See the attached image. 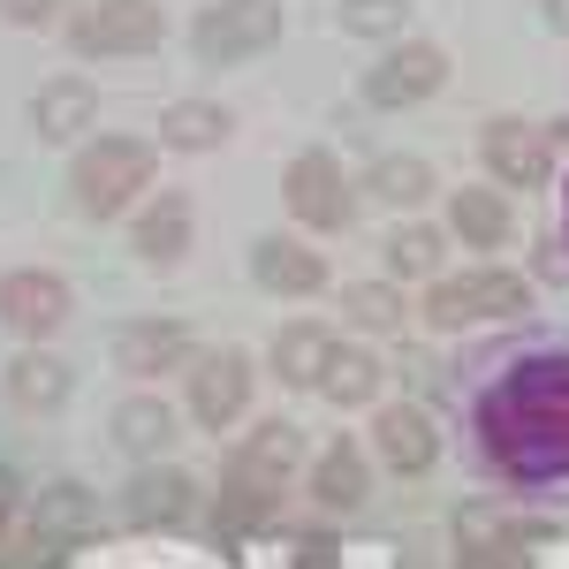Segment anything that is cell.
Returning a JSON list of instances; mask_svg holds the SVG:
<instances>
[{
	"mask_svg": "<svg viewBox=\"0 0 569 569\" xmlns=\"http://www.w3.org/2000/svg\"><path fill=\"white\" fill-rule=\"evenodd\" d=\"M479 448L486 463L517 486L569 479V350H539L486 388Z\"/></svg>",
	"mask_w": 569,
	"mask_h": 569,
	"instance_id": "cell-1",
	"label": "cell"
},
{
	"mask_svg": "<svg viewBox=\"0 0 569 569\" xmlns=\"http://www.w3.org/2000/svg\"><path fill=\"white\" fill-rule=\"evenodd\" d=\"M152 176H160V144H144L130 130H107L69 160V198H77L84 220H122L152 190Z\"/></svg>",
	"mask_w": 569,
	"mask_h": 569,
	"instance_id": "cell-2",
	"label": "cell"
},
{
	"mask_svg": "<svg viewBox=\"0 0 569 569\" xmlns=\"http://www.w3.org/2000/svg\"><path fill=\"white\" fill-rule=\"evenodd\" d=\"M297 456H305V433H297L289 418L251 426V433L228 448L220 501H228L236 517H273V509H281V486H289V471H297Z\"/></svg>",
	"mask_w": 569,
	"mask_h": 569,
	"instance_id": "cell-3",
	"label": "cell"
},
{
	"mask_svg": "<svg viewBox=\"0 0 569 569\" xmlns=\"http://www.w3.org/2000/svg\"><path fill=\"white\" fill-rule=\"evenodd\" d=\"M281 206L305 236H342L357 220V176L327 152V144H305L289 168H281Z\"/></svg>",
	"mask_w": 569,
	"mask_h": 569,
	"instance_id": "cell-4",
	"label": "cell"
},
{
	"mask_svg": "<svg viewBox=\"0 0 569 569\" xmlns=\"http://www.w3.org/2000/svg\"><path fill=\"white\" fill-rule=\"evenodd\" d=\"M531 305V281L509 273V266H463V273H440L426 281V327H479V319H517Z\"/></svg>",
	"mask_w": 569,
	"mask_h": 569,
	"instance_id": "cell-5",
	"label": "cell"
},
{
	"mask_svg": "<svg viewBox=\"0 0 569 569\" xmlns=\"http://www.w3.org/2000/svg\"><path fill=\"white\" fill-rule=\"evenodd\" d=\"M273 39H281V0H206V16L190 23V53L206 69L259 61Z\"/></svg>",
	"mask_w": 569,
	"mask_h": 569,
	"instance_id": "cell-6",
	"label": "cell"
},
{
	"mask_svg": "<svg viewBox=\"0 0 569 569\" xmlns=\"http://www.w3.org/2000/svg\"><path fill=\"white\" fill-rule=\"evenodd\" d=\"M160 39H168L160 0H91L84 16L69 23V46L84 61H137V53H152Z\"/></svg>",
	"mask_w": 569,
	"mask_h": 569,
	"instance_id": "cell-7",
	"label": "cell"
},
{
	"mask_svg": "<svg viewBox=\"0 0 569 569\" xmlns=\"http://www.w3.org/2000/svg\"><path fill=\"white\" fill-rule=\"evenodd\" d=\"M69 281L61 273H46V266H8L0 273V327L23 342V350H39L46 335H61L69 327Z\"/></svg>",
	"mask_w": 569,
	"mask_h": 569,
	"instance_id": "cell-8",
	"label": "cell"
},
{
	"mask_svg": "<svg viewBox=\"0 0 569 569\" xmlns=\"http://www.w3.org/2000/svg\"><path fill=\"white\" fill-rule=\"evenodd\" d=\"M479 160H486V182L493 190H539L555 176V137L539 122H517V114H493L479 130Z\"/></svg>",
	"mask_w": 569,
	"mask_h": 569,
	"instance_id": "cell-9",
	"label": "cell"
},
{
	"mask_svg": "<svg viewBox=\"0 0 569 569\" xmlns=\"http://www.w3.org/2000/svg\"><path fill=\"white\" fill-rule=\"evenodd\" d=\"M440 84H448V53L433 39H395L365 69V107H426Z\"/></svg>",
	"mask_w": 569,
	"mask_h": 569,
	"instance_id": "cell-10",
	"label": "cell"
},
{
	"mask_svg": "<svg viewBox=\"0 0 569 569\" xmlns=\"http://www.w3.org/2000/svg\"><path fill=\"white\" fill-rule=\"evenodd\" d=\"M182 380H190V418L206 433H228L251 410V357L243 350H198Z\"/></svg>",
	"mask_w": 569,
	"mask_h": 569,
	"instance_id": "cell-11",
	"label": "cell"
},
{
	"mask_svg": "<svg viewBox=\"0 0 569 569\" xmlns=\"http://www.w3.org/2000/svg\"><path fill=\"white\" fill-rule=\"evenodd\" d=\"M372 448L395 479H426L440 463V426L418 402H372Z\"/></svg>",
	"mask_w": 569,
	"mask_h": 569,
	"instance_id": "cell-12",
	"label": "cell"
},
{
	"mask_svg": "<svg viewBox=\"0 0 569 569\" xmlns=\"http://www.w3.org/2000/svg\"><path fill=\"white\" fill-rule=\"evenodd\" d=\"M198 236V198L190 190H152V206L130 220V251L144 266H182Z\"/></svg>",
	"mask_w": 569,
	"mask_h": 569,
	"instance_id": "cell-13",
	"label": "cell"
},
{
	"mask_svg": "<svg viewBox=\"0 0 569 569\" xmlns=\"http://www.w3.org/2000/svg\"><path fill=\"white\" fill-rule=\"evenodd\" d=\"M190 327L182 319H130L122 335H114V365L130 372V380H160V372H190Z\"/></svg>",
	"mask_w": 569,
	"mask_h": 569,
	"instance_id": "cell-14",
	"label": "cell"
},
{
	"mask_svg": "<svg viewBox=\"0 0 569 569\" xmlns=\"http://www.w3.org/2000/svg\"><path fill=\"white\" fill-rule=\"evenodd\" d=\"M251 281L266 297H319L327 289V259L311 251L305 236H259L251 243Z\"/></svg>",
	"mask_w": 569,
	"mask_h": 569,
	"instance_id": "cell-15",
	"label": "cell"
},
{
	"mask_svg": "<svg viewBox=\"0 0 569 569\" xmlns=\"http://www.w3.org/2000/svg\"><path fill=\"white\" fill-rule=\"evenodd\" d=\"M509 228H517L509 190H493V182H463V190H448V236H456V243H471V251H501Z\"/></svg>",
	"mask_w": 569,
	"mask_h": 569,
	"instance_id": "cell-16",
	"label": "cell"
},
{
	"mask_svg": "<svg viewBox=\"0 0 569 569\" xmlns=\"http://www.w3.org/2000/svg\"><path fill=\"white\" fill-rule=\"evenodd\" d=\"M91 114H99V84H84V77H46L31 99V130L46 144H84Z\"/></svg>",
	"mask_w": 569,
	"mask_h": 569,
	"instance_id": "cell-17",
	"label": "cell"
},
{
	"mask_svg": "<svg viewBox=\"0 0 569 569\" xmlns=\"http://www.w3.org/2000/svg\"><path fill=\"white\" fill-rule=\"evenodd\" d=\"M236 137V114L220 107V99H168V114H160V152H220Z\"/></svg>",
	"mask_w": 569,
	"mask_h": 569,
	"instance_id": "cell-18",
	"label": "cell"
},
{
	"mask_svg": "<svg viewBox=\"0 0 569 569\" xmlns=\"http://www.w3.org/2000/svg\"><path fill=\"white\" fill-rule=\"evenodd\" d=\"M357 198H372V206H433V168L418 160V152H372L365 160V176H357Z\"/></svg>",
	"mask_w": 569,
	"mask_h": 569,
	"instance_id": "cell-19",
	"label": "cell"
},
{
	"mask_svg": "<svg viewBox=\"0 0 569 569\" xmlns=\"http://www.w3.org/2000/svg\"><path fill=\"white\" fill-rule=\"evenodd\" d=\"M69 388H77V372L53 350H16V365H8V402L31 410V418H53L69 402Z\"/></svg>",
	"mask_w": 569,
	"mask_h": 569,
	"instance_id": "cell-20",
	"label": "cell"
},
{
	"mask_svg": "<svg viewBox=\"0 0 569 569\" xmlns=\"http://www.w3.org/2000/svg\"><path fill=\"white\" fill-rule=\"evenodd\" d=\"M380 388H388V365L365 350V342H335L327 372H319V395H327L335 410H372Z\"/></svg>",
	"mask_w": 569,
	"mask_h": 569,
	"instance_id": "cell-21",
	"label": "cell"
},
{
	"mask_svg": "<svg viewBox=\"0 0 569 569\" xmlns=\"http://www.w3.org/2000/svg\"><path fill=\"white\" fill-rule=\"evenodd\" d=\"M365 493H372L365 440H327V456L311 463V501L319 509H365Z\"/></svg>",
	"mask_w": 569,
	"mask_h": 569,
	"instance_id": "cell-22",
	"label": "cell"
},
{
	"mask_svg": "<svg viewBox=\"0 0 569 569\" xmlns=\"http://www.w3.org/2000/svg\"><path fill=\"white\" fill-rule=\"evenodd\" d=\"M327 357H335V335H327V319H289V327L273 335V380H281V388H311V395H319V372H327Z\"/></svg>",
	"mask_w": 569,
	"mask_h": 569,
	"instance_id": "cell-23",
	"label": "cell"
},
{
	"mask_svg": "<svg viewBox=\"0 0 569 569\" xmlns=\"http://www.w3.org/2000/svg\"><path fill=\"white\" fill-rule=\"evenodd\" d=\"M380 266H388V281H440L448 236H440L433 220H402V228H388V243H380Z\"/></svg>",
	"mask_w": 569,
	"mask_h": 569,
	"instance_id": "cell-24",
	"label": "cell"
},
{
	"mask_svg": "<svg viewBox=\"0 0 569 569\" xmlns=\"http://www.w3.org/2000/svg\"><path fill=\"white\" fill-rule=\"evenodd\" d=\"M107 433H114V448H130V456H160V448H176L182 418L160 402V395H130V402H114Z\"/></svg>",
	"mask_w": 569,
	"mask_h": 569,
	"instance_id": "cell-25",
	"label": "cell"
},
{
	"mask_svg": "<svg viewBox=\"0 0 569 569\" xmlns=\"http://www.w3.org/2000/svg\"><path fill=\"white\" fill-rule=\"evenodd\" d=\"M130 509L137 517H152V525H182L190 509H198V479H182L168 463H144L130 479Z\"/></svg>",
	"mask_w": 569,
	"mask_h": 569,
	"instance_id": "cell-26",
	"label": "cell"
},
{
	"mask_svg": "<svg viewBox=\"0 0 569 569\" xmlns=\"http://www.w3.org/2000/svg\"><path fill=\"white\" fill-rule=\"evenodd\" d=\"M31 531H39V539H53V547H69V539H84L91 531V493L84 486H46L39 493V509H31Z\"/></svg>",
	"mask_w": 569,
	"mask_h": 569,
	"instance_id": "cell-27",
	"label": "cell"
},
{
	"mask_svg": "<svg viewBox=\"0 0 569 569\" xmlns=\"http://www.w3.org/2000/svg\"><path fill=\"white\" fill-rule=\"evenodd\" d=\"M342 319L365 327V335H395V327L410 319V305H402L395 281H350V289H342Z\"/></svg>",
	"mask_w": 569,
	"mask_h": 569,
	"instance_id": "cell-28",
	"label": "cell"
},
{
	"mask_svg": "<svg viewBox=\"0 0 569 569\" xmlns=\"http://www.w3.org/2000/svg\"><path fill=\"white\" fill-rule=\"evenodd\" d=\"M335 23L350 31V39H402V23H410V0H335Z\"/></svg>",
	"mask_w": 569,
	"mask_h": 569,
	"instance_id": "cell-29",
	"label": "cell"
},
{
	"mask_svg": "<svg viewBox=\"0 0 569 569\" xmlns=\"http://www.w3.org/2000/svg\"><path fill=\"white\" fill-rule=\"evenodd\" d=\"M456 539L463 547H509V517L493 501H471V509H456Z\"/></svg>",
	"mask_w": 569,
	"mask_h": 569,
	"instance_id": "cell-30",
	"label": "cell"
},
{
	"mask_svg": "<svg viewBox=\"0 0 569 569\" xmlns=\"http://www.w3.org/2000/svg\"><path fill=\"white\" fill-rule=\"evenodd\" d=\"M0 16H8L16 31H46V23L69 16V0H0Z\"/></svg>",
	"mask_w": 569,
	"mask_h": 569,
	"instance_id": "cell-31",
	"label": "cell"
},
{
	"mask_svg": "<svg viewBox=\"0 0 569 569\" xmlns=\"http://www.w3.org/2000/svg\"><path fill=\"white\" fill-rule=\"evenodd\" d=\"M456 569H509V547H463Z\"/></svg>",
	"mask_w": 569,
	"mask_h": 569,
	"instance_id": "cell-32",
	"label": "cell"
},
{
	"mask_svg": "<svg viewBox=\"0 0 569 569\" xmlns=\"http://www.w3.org/2000/svg\"><path fill=\"white\" fill-rule=\"evenodd\" d=\"M539 16H547V31H555V39H569V0H539Z\"/></svg>",
	"mask_w": 569,
	"mask_h": 569,
	"instance_id": "cell-33",
	"label": "cell"
}]
</instances>
